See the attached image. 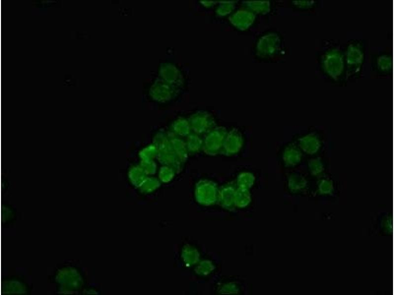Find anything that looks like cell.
Returning a JSON list of instances; mask_svg holds the SVG:
<instances>
[{
	"mask_svg": "<svg viewBox=\"0 0 394 295\" xmlns=\"http://www.w3.org/2000/svg\"><path fill=\"white\" fill-rule=\"evenodd\" d=\"M296 143L306 157H314L322 155L326 142L323 132L311 129L301 134Z\"/></svg>",
	"mask_w": 394,
	"mask_h": 295,
	"instance_id": "6da1fadb",
	"label": "cell"
},
{
	"mask_svg": "<svg viewBox=\"0 0 394 295\" xmlns=\"http://www.w3.org/2000/svg\"><path fill=\"white\" fill-rule=\"evenodd\" d=\"M328 161L327 158L319 155L306 157L300 165V169L309 177H317L328 172Z\"/></svg>",
	"mask_w": 394,
	"mask_h": 295,
	"instance_id": "7a4b0ae2",
	"label": "cell"
},
{
	"mask_svg": "<svg viewBox=\"0 0 394 295\" xmlns=\"http://www.w3.org/2000/svg\"><path fill=\"white\" fill-rule=\"evenodd\" d=\"M306 156L296 144L287 147L283 155V159L289 167H295L302 163Z\"/></svg>",
	"mask_w": 394,
	"mask_h": 295,
	"instance_id": "3957f363",
	"label": "cell"
}]
</instances>
